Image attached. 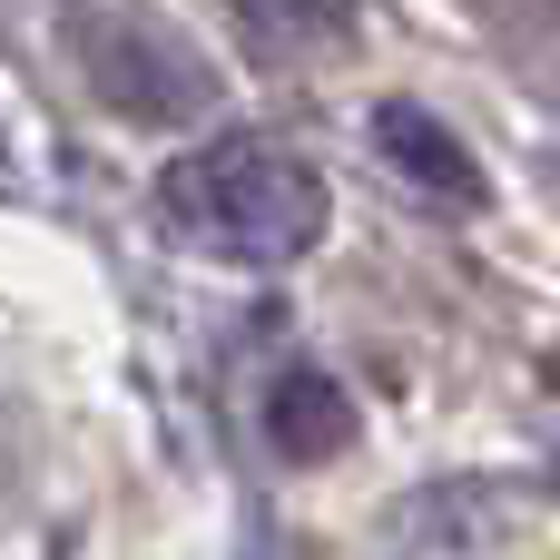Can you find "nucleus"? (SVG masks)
Masks as SVG:
<instances>
[{"label":"nucleus","instance_id":"nucleus-5","mask_svg":"<svg viewBox=\"0 0 560 560\" xmlns=\"http://www.w3.org/2000/svg\"><path fill=\"white\" fill-rule=\"evenodd\" d=\"M266 433H276L285 463H335V453L354 443V394H345L335 374L295 364V374H276V394H266Z\"/></svg>","mask_w":560,"mask_h":560},{"label":"nucleus","instance_id":"nucleus-3","mask_svg":"<svg viewBox=\"0 0 560 560\" xmlns=\"http://www.w3.org/2000/svg\"><path fill=\"white\" fill-rule=\"evenodd\" d=\"M374 148L423 187V197H443V207H482V167L463 158V138L433 118V108H413V98H384L374 108Z\"/></svg>","mask_w":560,"mask_h":560},{"label":"nucleus","instance_id":"nucleus-4","mask_svg":"<svg viewBox=\"0 0 560 560\" xmlns=\"http://www.w3.org/2000/svg\"><path fill=\"white\" fill-rule=\"evenodd\" d=\"M236 39L266 59V69H335L354 39H364V20L354 10H315V0H246L236 10Z\"/></svg>","mask_w":560,"mask_h":560},{"label":"nucleus","instance_id":"nucleus-2","mask_svg":"<svg viewBox=\"0 0 560 560\" xmlns=\"http://www.w3.org/2000/svg\"><path fill=\"white\" fill-rule=\"evenodd\" d=\"M69 49L89 59V89H98L118 118H138V128H187V118L217 98L207 59H197L187 39H167L158 20H138V10H79V20H69Z\"/></svg>","mask_w":560,"mask_h":560},{"label":"nucleus","instance_id":"nucleus-1","mask_svg":"<svg viewBox=\"0 0 560 560\" xmlns=\"http://www.w3.org/2000/svg\"><path fill=\"white\" fill-rule=\"evenodd\" d=\"M158 207H167V226L187 246H207L226 266H295L325 236V177L295 148H276V138L187 148L158 177Z\"/></svg>","mask_w":560,"mask_h":560}]
</instances>
